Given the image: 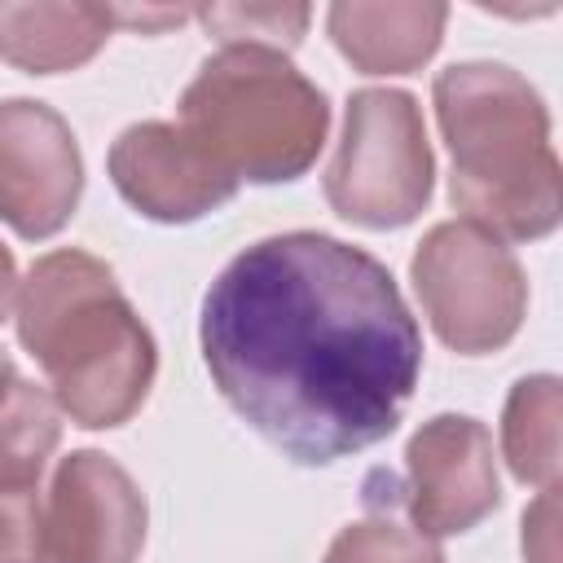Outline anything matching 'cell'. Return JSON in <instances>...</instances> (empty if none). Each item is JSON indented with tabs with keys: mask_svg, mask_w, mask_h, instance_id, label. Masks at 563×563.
I'll list each match as a JSON object with an SVG mask.
<instances>
[{
	"mask_svg": "<svg viewBox=\"0 0 563 563\" xmlns=\"http://www.w3.org/2000/svg\"><path fill=\"white\" fill-rule=\"evenodd\" d=\"M198 343L224 405L299 466L387 440L422 374L387 264L317 229L238 251L202 295Z\"/></svg>",
	"mask_w": 563,
	"mask_h": 563,
	"instance_id": "obj_1",
	"label": "cell"
},
{
	"mask_svg": "<svg viewBox=\"0 0 563 563\" xmlns=\"http://www.w3.org/2000/svg\"><path fill=\"white\" fill-rule=\"evenodd\" d=\"M13 321L18 343L48 378L53 405L75 427L110 431L145 405L158 347L106 260L79 246L40 255L22 277Z\"/></svg>",
	"mask_w": 563,
	"mask_h": 563,
	"instance_id": "obj_2",
	"label": "cell"
},
{
	"mask_svg": "<svg viewBox=\"0 0 563 563\" xmlns=\"http://www.w3.org/2000/svg\"><path fill=\"white\" fill-rule=\"evenodd\" d=\"M453 154L449 202L501 242H537L563 220V167L541 92L501 62H453L431 84Z\"/></svg>",
	"mask_w": 563,
	"mask_h": 563,
	"instance_id": "obj_3",
	"label": "cell"
},
{
	"mask_svg": "<svg viewBox=\"0 0 563 563\" xmlns=\"http://www.w3.org/2000/svg\"><path fill=\"white\" fill-rule=\"evenodd\" d=\"M180 128L238 185H286L317 163L330 101L286 53L220 48L180 92Z\"/></svg>",
	"mask_w": 563,
	"mask_h": 563,
	"instance_id": "obj_4",
	"label": "cell"
},
{
	"mask_svg": "<svg viewBox=\"0 0 563 563\" xmlns=\"http://www.w3.org/2000/svg\"><path fill=\"white\" fill-rule=\"evenodd\" d=\"M435 185V154L422 106L405 88L347 97L343 136L325 167V202L361 229H400L422 216Z\"/></svg>",
	"mask_w": 563,
	"mask_h": 563,
	"instance_id": "obj_5",
	"label": "cell"
},
{
	"mask_svg": "<svg viewBox=\"0 0 563 563\" xmlns=\"http://www.w3.org/2000/svg\"><path fill=\"white\" fill-rule=\"evenodd\" d=\"M409 282L435 339L462 356L501 352L528 312L523 264L471 220L431 224L409 260Z\"/></svg>",
	"mask_w": 563,
	"mask_h": 563,
	"instance_id": "obj_6",
	"label": "cell"
},
{
	"mask_svg": "<svg viewBox=\"0 0 563 563\" xmlns=\"http://www.w3.org/2000/svg\"><path fill=\"white\" fill-rule=\"evenodd\" d=\"M409 523L427 537L471 532L501 506L493 435L471 413H435L405 444V479H391Z\"/></svg>",
	"mask_w": 563,
	"mask_h": 563,
	"instance_id": "obj_7",
	"label": "cell"
},
{
	"mask_svg": "<svg viewBox=\"0 0 563 563\" xmlns=\"http://www.w3.org/2000/svg\"><path fill=\"white\" fill-rule=\"evenodd\" d=\"M145 523V493L114 457L75 449L57 462L44 501L48 563H136Z\"/></svg>",
	"mask_w": 563,
	"mask_h": 563,
	"instance_id": "obj_8",
	"label": "cell"
},
{
	"mask_svg": "<svg viewBox=\"0 0 563 563\" xmlns=\"http://www.w3.org/2000/svg\"><path fill=\"white\" fill-rule=\"evenodd\" d=\"M84 194V154L70 123L31 97L0 101V220L26 238L66 229Z\"/></svg>",
	"mask_w": 563,
	"mask_h": 563,
	"instance_id": "obj_9",
	"label": "cell"
},
{
	"mask_svg": "<svg viewBox=\"0 0 563 563\" xmlns=\"http://www.w3.org/2000/svg\"><path fill=\"white\" fill-rule=\"evenodd\" d=\"M106 167L119 198L158 224L202 220L238 194V180L180 123L163 119L123 128L110 145Z\"/></svg>",
	"mask_w": 563,
	"mask_h": 563,
	"instance_id": "obj_10",
	"label": "cell"
},
{
	"mask_svg": "<svg viewBox=\"0 0 563 563\" xmlns=\"http://www.w3.org/2000/svg\"><path fill=\"white\" fill-rule=\"evenodd\" d=\"M449 4L422 0H339L325 13V31L334 48L361 75H409L435 57L444 40Z\"/></svg>",
	"mask_w": 563,
	"mask_h": 563,
	"instance_id": "obj_11",
	"label": "cell"
},
{
	"mask_svg": "<svg viewBox=\"0 0 563 563\" xmlns=\"http://www.w3.org/2000/svg\"><path fill=\"white\" fill-rule=\"evenodd\" d=\"M114 31L110 4H0V62L26 75H57L92 62Z\"/></svg>",
	"mask_w": 563,
	"mask_h": 563,
	"instance_id": "obj_12",
	"label": "cell"
},
{
	"mask_svg": "<svg viewBox=\"0 0 563 563\" xmlns=\"http://www.w3.org/2000/svg\"><path fill=\"white\" fill-rule=\"evenodd\" d=\"M559 422L563 387L554 374H528L510 387L501 409V453L519 484L559 488Z\"/></svg>",
	"mask_w": 563,
	"mask_h": 563,
	"instance_id": "obj_13",
	"label": "cell"
},
{
	"mask_svg": "<svg viewBox=\"0 0 563 563\" xmlns=\"http://www.w3.org/2000/svg\"><path fill=\"white\" fill-rule=\"evenodd\" d=\"M62 440V409L26 378L0 400V484H40Z\"/></svg>",
	"mask_w": 563,
	"mask_h": 563,
	"instance_id": "obj_14",
	"label": "cell"
},
{
	"mask_svg": "<svg viewBox=\"0 0 563 563\" xmlns=\"http://www.w3.org/2000/svg\"><path fill=\"white\" fill-rule=\"evenodd\" d=\"M387 484V475H383ZM391 493V484H387ZM369 515L339 528V537L325 550V563H444V550L435 537L418 532L391 510V497H365Z\"/></svg>",
	"mask_w": 563,
	"mask_h": 563,
	"instance_id": "obj_15",
	"label": "cell"
},
{
	"mask_svg": "<svg viewBox=\"0 0 563 563\" xmlns=\"http://www.w3.org/2000/svg\"><path fill=\"white\" fill-rule=\"evenodd\" d=\"M194 18L224 44V48H273L290 53L303 31L312 9L308 4H202Z\"/></svg>",
	"mask_w": 563,
	"mask_h": 563,
	"instance_id": "obj_16",
	"label": "cell"
},
{
	"mask_svg": "<svg viewBox=\"0 0 563 563\" xmlns=\"http://www.w3.org/2000/svg\"><path fill=\"white\" fill-rule=\"evenodd\" d=\"M0 563H48L40 484H0Z\"/></svg>",
	"mask_w": 563,
	"mask_h": 563,
	"instance_id": "obj_17",
	"label": "cell"
},
{
	"mask_svg": "<svg viewBox=\"0 0 563 563\" xmlns=\"http://www.w3.org/2000/svg\"><path fill=\"white\" fill-rule=\"evenodd\" d=\"M554 493L541 488V501L523 515V559L528 563H554Z\"/></svg>",
	"mask_w": 563,
	"mask_h": 563,
	"instance_id": "obj_18",
	"label": "cell"
},
{
	"mask_svg": "<svg viewBox=\"0 0 563 563\" xmlns=\"http://www.w3.org/2000/svg\"><path fill=\"white\" fill-rule=\"evenodd\" d=\"M110 9H114V26H136V31H158L194 18V9H128V4H110Z\"/></svg>",
	"mask_w": 563,
	"mask_h": 563,
	"instance_id": "obj_19",
	"label": "cell"
},
{
	"mask_svg": "<svg viewBox=\"0 0 563 563\" xmlns=\"http://www.w3.org/2000/svg\"><path fill=\"white\" fill-rule=\"evenodd\" d=\"M18 290H22V277H18V260H13V251L0 242V325L13 317Z\"/></svg>",
	"mask_w": 563,
	"mask_h": 563,
	"instance_id": "obj_20",
	"label": "cell"
},
{
	"mask_svg": "<svg viewBox=\"0 0 563 563\" xmlns=\"http://www.w3.org/2000/svg\"><path fill=\"white\" fill-rule=\"evenodd\" d=\"M18 378H22V374H18V365H13V361H9V352L0 347V400L9 396V387H13Z\"/></svg>",
	"mask_w": 563,
	"mask_h": 563,
	"instance_id": "obj_21",
	"label": "cell"
}]
</instances>
